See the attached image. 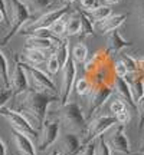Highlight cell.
<instances>
[{"instance_id":"9a60e30c","label":"cell","mask_w":144,"mask_h":155,"mask_svg":"<svg viewBox=\"0 0 144 155\" xmlns=\"http://www.w3.org/2000/svg\"><path fill=\"white\" fill-rule=\"evenodd\" d=\"M112 88H114V92L118 95V98H120V99H122L125 104H128V105H130L131 111L137 112V104H135V101H134L131 88H130L128 82L125 81V78L115 76V81H114Z\"/></svg>"},{"instance_id":"30bf717a","label":"cell","mask_w":144,"mask_h":155,"mask_svg":"<svg viewBox=\"0 0 144 155\" xmlns=\"http://www.w3.org/2000/svg\"><path fill=\"white\" fill-rule=\"evenodd\" d=\"M68 13H69V5H65L63 7L46 12V13H43L42 16H39L28 29H25L22 33L25 35V33H28V32L39 30V29H50V26H52L56 20H59L61 17H63L65 15H68Z\"/></svg>"},{"instance_id":"ba28073f","label":"cell","mask_w":144,"mask_h":155,"mask_svg":"<svg viewBox=\"0 0 144 155\" xmlns=\"http://www.w3.org/2000/svg\"><path fill=\"white\" fill-rule=\"evenodd\" d=\"M107 142L110 145L111 151L118 152V154H125L130 155L131 152V147L128 142V138L125 135V125H120L117 124L110 129V132L107 135Z\"/></svg>"},{"instance_id":"c3c4849f","label":"cell","mask_w":144,"mask_h":155,"mask_svg":"<svg viewBox=\"0 0 144 155\" xmlns=\"http://www.w3.org/2000/svg\"><path fill=\"white\" fill-rule=\"evenodd\" d=\"M63 2H65V3H67V5H71V3H74V2H75V0H63Z\"/></svg>"},{"instance_id":"5b68a950","label":"cell","mask_w":144,"mask_h":155,"mask_svg":"<svg viewBox=\"0 0 144 155\" xmlns=\"http://www.w3.org/2000/svg\"><path fill=\"white\" fill-rule=\"evenodd\" d=\"M22 65H23V68H25L26 73H28L29 81L32 83V89L39 91V92H48V94L56 95L58 91H56L55 83H53V81H52L46 73H43L42 71H39L38 68L32 66V65H29L26 62H22Z\"/></svg>"},{"instance_id":"e575fe53","label":"cell","mask_w":144,"mask_h":155,"mask_svg":"<svg viewBox=\"0 0 144 155\" xmlns=\"http://www.w3.org/2000/svg\"><path fill=\"white\" fill-rule=\"evenodd\" d=\"M114 73H115V76H118V78H125L128 75V69L121 59L114 63Z\"/></svg>"},{"instance_id":"d6986e66","label":"cell","mask_w":144,"mask_h":155,"mask_svg":"<svg viewBox=\"0 0 144 155\" xmlns=\"http://www.w3.org/2000/svg\"><path fill=\"white\" fill-rule=\"evenodd\" d=\"M50 55L48 53H45L42 50H36V49H28V48H25L23 50V53L20 55V61L22 62H26L29 65H32V66H38L40 63H43V62L48 61V58Z\"/></svg>"},{"instance_id":"7c38bea8","label":"cell","mask_w":144,"mask_h":155,"mask_svg":"<svg viewBox=\"0 0 144 155\" xmlns=\"http://www.w3.org/2000/svg\"><path fill=\"white\" fill-rule=\"evenodd\" d=\"M59 122L58 121H45L42 125V131L39 135V144L38 150L39 151H46L50 145L55 142L58 137H59Z\"/></svg>"},{"instance_id":"f546056e","label":"cell","mask_w":144,"mask_h":155,"mask_svg":"<svg viewBox=\"0 0 144 155\" xmlns=\"http://www.w3.org/2000/svg\"><path fill=\"white\" fill-rule=\"evenodd\" d=\"M112 151H111L110 145L107 142V139L104 135H101L98 138V144H95V155H111Z\"/></svg>"},{"instance_id":"e0dca14e","label":"cell","mask_w":144,"mask_h":155,"mask_svg":"<svg viewBox=\"0 0 144 155\" xmlns=\"http://www.w3.org/2000/svg\"><path fill=\"white\" fill-rule=\"evenodd\" d=\"M127 19V15H111L110 17H107L105 20H102L101 23H98V30H100L102 35L111 33L121 26L122 23L125 22Z\"/></svg>"},{"instance_id":"277c9868","label":"cell","mask_w":144,"mask_h":155,"mask_svg":"<svg viewBox=\"0 0 144 155\" xmlns=\"http://www.w3.org/2000/svg\"><path fill=\"white\" fill-rule=\"evenodd\" d=\"M0 116H3L5 119L9 121L12 129L19 131V132L25 134V135H28L30 138H36L38 137V129H35L28 118L23 114H20V112H16L13 109H9V108L3 106V108H0Z\"/></svg>"},{"instance_id":"2e32d148","label":"cell","mask_w":144,"mask_h":155,"mask_svg":"<svg viewBox=\"0 0 144 155\" xmlns=\"http://www.w3.org/2000/svg\"><path fill=\"white\" fill-rule=\"evenodd\" d=\"M12 134H13L15 147L19 151V154L20 155H36V150H35L33 144L30 141V137L19 132V131H15V129H12Z\"/></svg>"},{"instance_id":"b9f144b4","label":"cell","mask_w":144,"mask_h":155,"mask_svg":"<svg viewBox=\"0 0 144 155\" xmlns=\"http://www.w3.org/2000/svg\"><path fill=\"white\" fill-rule=\"evenodd\" d=\"M0 23H6V25H9V19H7V15H6L3 10H0Z\"/></svg>"},{"instance_id":"3957f363","label":"cell","mask_w":144,"mask_h":155,"mask_svg":"<svg viewBox=\"0 0 144 155\" xmlns=\"http://www.w3.org/2000/svg\"><path fill=\"white\" fill-rule=\"evenodd\" d=\"M59 121L68 132L77 134V135L87 132V129H88L87 118L84 115L81 106L78 105L77 102H72V101L65 104V105H61Z\"/></svg>"},{"instance_id":"681fc988","label":"cell","mask_w":144,"mask_h":155,"mask_svg":"<svg viewBox=\"0 0 144 155\" xmlns=\"http://www.w3.org/2000/svg\"><path fill=\"white\" fill-rule=\"evenodd\" d=\"M133 155H144V152H134Z\"/></svg>"},{"instance_id":"ab89813d","label":"cell","mask_w":144,"mask_h":155,"mask_svg":"<svg viewBox=\"0 0 144 155\" xmlns=\"http://www.w3.org/2000/svg\"><path fill=\"white\" fill-rule=\"evenodd\" d=\"M115 118H117V122H118L120 125H125V124L130 121V112H128V109H124L122 112L117 114Z\"/></svg>"},{"instance_id":"ffe728a7","label":"cell","mask_w":144,"mask_h":155,"mask_svg":"<svg viewBox=\"0 0 144 155\" xmlns=\"http://www.w3.org/2000/svg\"><path fill=\"white\" fill-rule=\"evenodd\" d=\"M108 43H110V49L108 50L112 52V53H118V52H121L122 49L133 46L131 42H128V40H125V39L122 38V35L118 32V29L110 33V36H108Z\"/></svg>"},{"instance_id":"f6af8a7d","label":"cell","mask_w":144,"mask_h":155,"mask_svg":"<svg viewBox=\"0 0 144 155\" xmlns=\"http://www.w3.org/2000/svg\"><path fill=\"white\" fill-rule=\"evenodd\" d=\"M139 152H144V137L140 139V144H139Z\"/></svg>"},{"instance_id":"7402d4cb","label":"cell","mask_w":144,"mask_h":155,"mask_svg":"<svg viewBox=\"0 0 144 155\" xmlns=\"http://www.w3.org/2000/svg\"><path fill=\"white\" fill-rule=\"evenodd\" d=\"M81 30H82V23H81V16H79V13H78V10H77V13H74L72 16L68 17L65 36L69 38V36L81 35Z\"/></svg>"},{"instance_id":"1f68e13d","label":"cell","mask_w":144,"mask_h":155,"mask_svg":"<svg viewBox=\"0 0 144 155\" xmlns=\"http://www.w3.org/2000/svg\"><path fill=\"white\" fill-rule=\"evenodd\" d=\"M121 61L125 63V66H127V69H128V73H137L139 72V68H137V59H135V58L128 56V55H122Z\"/></svg>"},{"instance_id":"f907efd6","label":"cell","mask_w":144,"mask_h":155,"mask_svg":"<svg viewBox=\"0 0 144 155\" xmlns=\"http://www.w3.org/2000/svg\"><path fill=\"white\" fill-rule=\"evenodd\" d=\"M59 155H62V154H59Z\"/></svg>"},{"instance_id":"d590c367","label":"cell","mask_w":144,"mask_h":155,"mask_svg":"<svg viewBox=\"0 0 144 155\" xmlns=\"http://www.w3.org/2000/svg\"><path fill=\"white\" fill-rule=\"evenodd\" d=\"M10 98H13V91L10 88H0V108H3Z\"/></svg>"},{"instance_id":"6da1fadb","label":"cell","mask_w":144,"mask_h":155,"mask_svg":"<svg viewBox=\"0 0 144 155\" xmlns=\"http://www.w3.org/2000/svg\"><path fill=\"white\" fill-rule=\"evenodd\" d=\"M59 99L56 95L48 94V92H39L29 88L23 94V99L20 104V111L23 115L29 119L35 129H40L43 122L46 121L48 115V106L50 102Z\"/></svg>"},{"instance_id":"f1b7e54d","label":"cell","mask_w":144,"mask_h":155,"mask_svg":"<svg viewBox=\"0 0 144 155\" xmlns=\"http://www.w3.org/2000/svg\"><path fill=\"white\" fill-rule=\"evenodd\" d=\"M92 91V82L89 81L88 78H82L77 82V92L81 96H88Z\"/></svg>"},{"instance_id":"44dd1931","label":"cell","mask_w":144,"mask_h":155,"mask_svg":"<svg viewBox=\"0 0 144 155\" xmlns=\"http://www.w3.org/2000/svg\"><path fill=\"white\" fill-rule=\"evenodd\" d=\"M55 55H56V58H58L59 65H61V69H63L65 65L68 63V61L71 59V58H69V38L61 39V43L58 45Z\"/></svg>"},{"instance_id":"ee69618b","label":"cell","mask_w":144,"mask_h":155,"mask_svg":"<svg viewBox=\"0 0 144 155\" xmlns=\"http://www.w3.org/2000/svg\"><path fill=\"white\" fill-rule=\"evenodd\" d=\"M0 10H3L7 15V7H6V0H0Z\"/></svg>"},{"instance_id":"f35d334b","label":"cell","mask_w":144,"mask_h":155,"mask_svg":"<svg viewBox=\"0 0 144 155\" xmlns=\"http://www.w3.org/2000/svg\"><path fill=\"white\" fill-rule=\"evenodd\" d=\"M81 5H82V7L85 10L91 12L100 6V2L98 0H81Z\"/></svg>"},{"instance_id":"603a6c76","label":"cell","mask_w":144,"mask_h":155,"mask_svg":"<svg viewBox=\"0 0 144 155\" xmlns=\"http://www.w3.org/2000/svg\"><path fill=\"white\" fill-rule=\"evenodd\" d=\"M89 19L92 20V23H101L102 20H105L107 17L111 16V9L108 6H98L97 9L88 12Z\"/></svg>"},{"instance_id":"74e56055","label":"cell","mask_w":144,"mask_h":155,"mask_svg":"<svg viewBox=\"0 0 144 155\" xmlns=\"http://www.w3.org/2000/svg\"><path fill=\"white\" fill-rule=\"evenodd\" d=\"M77 155H95V141L85 147H81V150Z\"/></svg>"},{"instance_id":"d4e9b609","label":"cell","mask_w":144,"mask_h":155,"mask_svg":"<svg viewBox=\"0 0 144 155\" xmlns=\"http://www.w3.org/2000/svg\"><path fill=\"white\" fill-rule=\"evenodd\" d=\"M0 78L3 81L5 88H10V73H9V63L3 52L0 50Z\"/></svg>"},{"instance_id":"8992f818","label":"cell","mask_w":144,"mask_h":155,"mask_svg":"<svg viewBox=\"0 0 144 155\" xmlns=\"http://www.w3.org/2000/svg\"><path fill=\"white\" fill-rule=\"evenodd\" d=\"M117 118L114 115H104L98 116L91 121V124H88V129H87V138L82 141V147L94 142L95 139H98L101 135H104L107 131H110L111 128L117 125Z\"/></svg>"},{"instance_id":"4316f807","label":"cell","mask_w":144,"mask_h":155,"mask_svg":"<svg viewBox=\"0 0 144 155\" xmlns=\"http://www.w3.org/2000/svg\"><path fill=\"white\" fill-rule=\"evenodd\" d=\"M72 56H74V61L77 63H85L88 59V49L84 43H78L74 46L72 50Z\"/></svg>"},{"instance_id":"60d3db41","label":"cell","mask_w":144,"mask_h":155,"mask_svg":"<svg viewBox=\"0 0 144 155\" xmlns=\"http://www.w3.org/2000/svg\"><path fill=\"white\" fill-rule=\"evenodd\" d=\"M137 68H139V73H141L144 76V56L137 59Z\"/></svg>"},{"instance_id":"8fae6325","label":"cell","mask_w":144,"mask_h":155,"mask_svg":"<svg viewBox=\"0 0 144 155\" xmlns=\"http://www.w3.org/2000/svg\"><path fill=\"white\" fill-rule=\"evenodd\" d=\"M10 89L13 91V96L25 94L29 89V78L28 73L20 62V56H15V69L10 75Z\"/></svg>"},{"instance_id":"4fadbf2b","label":"cell","mask_w":144,"mask_h":155,"mask_svg":"<svg viewBox=\"0 0 144 155\" xmlns=\"http://www.w3.org/2000/svg\"><path fill=\"white\" fill-rule=\"evenodd\" d=\"M58 147L61 152L59 154L62 155H77L82 147V142L79 139V135L72 132H67L63 134L59 141H58Z\"/></svg>"},{"instance_id":"4dcf8cb0","label":"cell","mask_w":144,"mask_h":155,"mask_svg":"<svg viewBox=\"0 0 144 155\" xmlns=\"http://www.w3.org/2000/svg\"><path fill=\"white\" fill-rule=\"evenodd\" d=\"M59 69H61V65L58 62V58H56L55 53H52L46 61V71L49 72V75H56L59 72Z\"/></svg>"},{"instance_id":"836d02e7","label":"cell","mask_w":144,"mask_h":155,"mask_svg":"<svg viewBox=\"0 0 144 155\" xmlns=\"http://www.w3.org/2000/svg\"><path fill=\"white\" fill-rule=\"evenodd\" d=\"M110 109H111V112H112V115L115 116L117 114H120V112H122L124 109H127V108H125V102L122 99H120V98H117L115 101L111 102Z\"/></svg>"},{"instance_id":"cb8c5ba5","label":"cell","mask_w":144,"mask_h":155,"mask_svg":"<svg viewBox=\"0 0 144 155\" xmlns=\"http://www.w3.org/2000/svg\"><path fill=\"white\" fill-rule=\"evenodd\" d=\"M78 13H79V16H81V23H82V30H81V35H79L81 39L92 36V35H94V23H92V20H91L81 9L78 10Z\"/></svg>"},{"instance_id":"7dc6e473","label":"cell","mask_w":144,"mask_h":155,"mask_svg":"<svg viewBox=\"0 0 144 155\" xmlns=\"http://www.w3.org/2000/svg\"><path fill=\"white\" fill-rule=\"evenodd\" d=\"M49 155H59V151H56V150H53L52 152H50Z\"/></svg>"},{"instance_id":"d6a6232c","label":"cell","mask_w":144,"mask_h":155,"mask_svg":"<svg viewBox=\"0 0 144 155\" xmlns=\"http://www.w3.org/2000/svg\"><path fill=\"white\" fill-rule=\"evenodd\" d=\"M137 114H139V131L144 129V96H141L137 102Z\"/></svg>"},{"instance_id":"ac0fdd59","label":"cell","mask_w":144,"mask_h":155,"mask_svg":"<svg viewBox=\"0 0 144 155\" xmlns=\"http://www.w3.org/2000/svg\"><path fill=\"white\" fill-rule=\"evenodd\" d=\"M125 81L128 82L130 88H131V92H133L134 101H137L144 96V76L141 73H128L125 76Z\"/></svg>"},{"instance_id":"83f0119b","label":"cell","mask_w":144,"mask_h":155,"mask_svg":"<svg viewBox=\"0 0 144 155\" xmlns=\"http://www.w3.org/2000/svg\"><path fill=\"white\" fill-rule=\"evenodd\" d=\"M67 20H68V17H67V15H65L63 17H61L59 20H56V22L50 26L49 30L55 35L56 38L62 39L65 36V32H67Z\"/></svg>"},{"instance_id":"5bb4252c","label":"cell","mask_w":144,"mask_h":155,"mask_svg":"<svg viewBox=\"0 0 144 155\" xmlns=\"http://www.w3.org/2000/svg\"><path fill=\"white\" fill-rule=\"evenodd\" d=\"M61 43V40H53V39H46V38H40V36H29L26 40L25 48L28 49H36V50H42L48 55H52L56 52L58 45Z\"/></svg>"},{"instance_id":"52a82bcc","label":"cell","mask_w":144,"mask_h":155,"mask_svg":"<svg viewBox=\"0 0 144 155\" xmlns=\"http://www.w3.org/2000/svg\"><path fill=\"white\" fill-rule=\"evenodd\" d=\"M112 94H114V88L111 85H94L91 94L88 95V109L85 118L87 119L92 118L95 112L105 104Z\"/></svg>"},{"instance_id":"484cf974","label":"cell","mask_w":144,"mask_h":155,"mask_svg":"<svg viewBox=\"0 0 144 155\" xmlns=\"http://www.w3.org/2000/svg\"><path fill=\"white\" fill-rule=\"evenodd\" d=\"M25 5L28 6L30 13H39L48 9L50 5V0H22Z\"/></svg>"},{"instance_id":"7a4b0ae2","label":"cell","mask_w":144,"mask_h":155,"mask_svg":"<svg viewBox=\"0 0 144 155\" xmlns=\"http://www.w3.org/2000/svg\"><path fill=\"white\" fill-rule=\"evenodd\" d=\"M6 7H7V19H9L10 30L0 40L2 46L9 43V40L23 28V25L30 19V15H32L29 12L28 6L25 5L22 0H6Z\"/></svg>"},{"instance_id":"bcb514c9","label":"cell","mask_w":144,"mask_h":155,"mask_svg":"<svg viewBox=\"0 0 144 155\" xmlns=\"http://www.w3.org/2000/svg\"><path fill=\"white\" fill-rule=\"evenodd\" d=\"M108 5H117V3H120L121 0H105Z\"/></svg>"},{"instance_id":"7bdbcfd3","label":"cell","mask_w":144,"mask_h":155,"mask_svg":"<svg viewBox=\"0 0 144 155\" xmlns=\"http://www.w3.org/2000/svg\"><path fill=\"white\" fill-rule=\"evenodd\" d=\"M0 155H7V148H6V144L0 139Z\"/></svg>"},{"instance_id":"9c48e42d","label":"cell","mask_w":144,"mask_h":155,"mask_svg":"<svg viewBox=\"0 0 144 155\" xmlns=\"http://www.w3.org/2000/svg\"><path fill=\"white\" fill-rule=\"evenodd\" d=\"M77 62L74 59H69L65 68L62 69V86L61 95H59V102L61 105H65L69 102V98L72 95V89L77 81Z\"/></svg>"},{"instance_id":"8d00e7d4","label":"cell","mask_w":144,"mask_h":155,"mask_svg":"<svg viewBox=\"0 0 144 155\" xmlns=\"http://www.w3.org/2000/svg\"><path fill=\"white\" fill-rule=\"evenodd\" d=\"M135 17H137V22H139L140 28L144 30V2L137 6V9H135Z\"/></svg>"}]
</instances>
